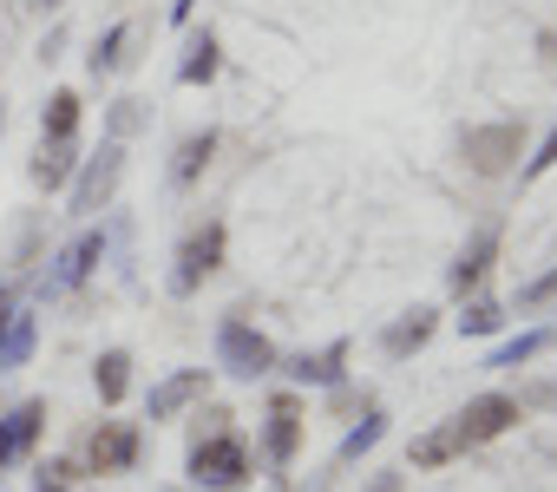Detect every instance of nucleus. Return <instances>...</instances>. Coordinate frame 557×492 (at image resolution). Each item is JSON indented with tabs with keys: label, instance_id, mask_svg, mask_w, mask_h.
Segmentation results:
<instances>
[{
	"label": "nucleus",
	"instance_id": "obj_5",
	"mask_svg": "<svg viewBox=\"0 0 557 492\" xmlns=\"http://www.w3.org/2000/svg\"><path fill=\"white\" fill-rule=\"evenodd\" d=\"M524 414H518V401L511 394H479V401H466L446 427H453V440H459V453H472V446H485V440H498V433H511Z\"/></svg>",
	"mask_w": 557,
	"mask_h": 492
},
{
	"label": "nucleus",
	"instance_id": "obj_1",
	"mask_svg": "<svg viewBox=\"0 0 557 492\" xmlns=\"http://www.w3.org/2000/svg\"><path fill=\"white\" fill-rule=\"evenodd\" d=\"M184 472H190V485H197V492H243V485H249V472H256V459H249L243 433L223 420V427H203V433L190 440Z\"/></svg>",
	"mask_w": 557,
	"mask_h": 492
},
{
	"label": "nucleus",
	"instance_id": "obj_13",
	"mask_svg": "<svg viewBox=\"0 0 557 492\" xmlns=\"http://www.w3.org/2000/svg\"><path fill=\"white\" fill-rule=\"evenodd\" d=\"M433 329H440V316H433V309H407V316L381 335V348H387L394 361H407V355H420V348L433 342Z\"/></svg>",
	"mask_w": 557,
	"mask_h": 492
},
{
	"label": "nucleus",
	"instance_id": "obj_6",
	"mask_svg": "<svg viewBox=\"0 0 557 492\" xmlns=\"http://www.w3.org/2000/svg\"><path fill=\"white\" fill-rule=\"evenodd\" d=\"M262 453L275 466H289L302 453V394H275L269 414H262Z\"/></svg>",
	"mask_w": 557,
	"mask_h": 492
},
{
	"label": "nucleus",
	"instance_id": "obj_23",
	"mask_svg": "<svg viewBox=\"0 0 557 492\" xmlns=\"http://www.w3.org/2000/svg\"><path fill=\"white\" fill-rule=\"evenodd\" d=\"M498 322H505V309H498L492 296H472V303H466V316H459V329H466V335H498Z\"/></svg>",
	"mask_w": 557,
	"mask_h": 492
},
{
	"label": "nucleus",
	"instance_id": "obj_11",
	"mask_svg": "<svg viewBox=\"0 0 557 492\" xmlns=\"http://www.w3.org/2000/svg\"><path fill=\"white\" fill-rule=\"evenodd\" d=\"M99 257H106V230H86L73 250L60 257V270L47 276V290H53V296H60V290H79V283L92 276V263H99Z\"/></svg>",
	"mask_w": 557,
	"mask_h": 492
},
{
	"label": "nucleus",
	"instance_id": "obj_31",
	"mask_svg": "<svg viewBox=\"0 0 557 492\" xmlns=\"http://www.w3.org/2000/svg\"><path fill=\"white\" fill-rule=\"evenodd\" d=\"M47 8H53V0H47Z\"/></svg>",
	"mask_w": 557,
	"mask_h": 492
},
{
	"label": "nucleus",
	"instance_id": "obj_29",
	"mask_svg": "<svg viewBox=\"0 0 557 492\" xmlns=\"http://www.w3.org/2000/svg\"><path fill=\"white\" fill-rule=\"evenodd\" d=\"M8 322H14V296H8V283H0V335H8Z\"/></svg>",
	"mask_w": 557,
	"mask_h": 492
},
{
	"label": "nucleus",
	"instance_id": "obj_17",
	"mask_svg": "<svg viewBox=\"0 0 557 492\" xmlns=\"http://www.w3.org/2000/svg\"><path fill=\"white\" fill-rule=\"evenodd\" d=\"M34 335H40V322L14 309L8 335H0V374H8V368H27V355H34Z\"/></svg>",
	"mask_w": 557,
	"mask_h": 492
},
{
	"label": "nucleus",
	"instance_id": "obj_25",
	"mask_svg": "<svg viewBox=\"0 0 557 492\" xmlns=\"http://www.w3.org/2000/svg\"><path fill=\"white\" fill-rule=\"evenodd\" d=\"M119 47H125V27H112V34L92 47V73H112V66H119Z\"/></svg>",
	"mask_w": 557,
	"mask_h": 492
},
{
	"label": "nucleus",
	"instance_id": "obj_21",
	"mask_svg": "<svg viewBox=\"0 0 557 492\" xmlns=\"http://www.w3.org/2000/svg\"><path fill=\"white\" fill-rule=\"evenodd\" d=\"M216 66H223V60H216V34H197V40H190V60L177 66V79H184V86H210Z\"/></svg>",
	"mask_w": 557,
	"mask_h": 492
},
{
	"label": "nucleus",
	"instance_id": "obj_8",
	"mask_svg": "<svg viewBox=\"0 0 557 492\" xmlns=\"http://www.w3.org/2000/svg\"><path fill=\"white\" fill-rule=\"evenodd\" d=\"M119 177H125V151H119V138L79 171V184H73V210L86 217V210H106L112 204V190H119Z\"/></svg>",
	"mask_w": 557,
	"mask_h": 492
},
{
	"label": "nucleus",
	"instance_id": "obj_7",
	"mask_svg": "<svg viewBox=\"0 0 557 492\" xmlns=\"http://www.w3.org/2000/svg\"><path fill=\"white\" fill-rule=\"evenodd\" d=\"M138 446H145V433H138L132 420H106V427L86 440V466H92V472H132V466H138Z\"/></svg>",
	"mask_w": 557,
	"mask_h": 492
},
{
	"label": "nucleus",
	"instance_id": "obj_19",
	"mask_svg": "<svg viewBox=\"0 0 557 492\" xmlns=\"http://www.w3.org/2000/svg\"><path fill=\"white\" fill-rule=\"evenodd\" d=\"M210 151H216V132H190V138L177 145L171 177H177V184H197V177H203V164H210Z\"/></svg>",
	"mask_w": 557,
	"mask_h": 492
},
{
	"label": "nucleus",
	"instance_id": "obj_30",
	"mask_svg": "<svg viewBox=\"0 0 557 492\" xmlns=\"http://www.w3.org/2000/svg\"><path fill=\"white\" fill-rule=\"evenodd\" d=\"M8 459H14V427L0 420V466H8Z\"/></svg>",
	"mask_w": 557,
	"mask_h": 492
},
{
	"label": "nucleus",
	"instance_id": "obj_28",
	"mask_svg": "<svg viewBox=\"0 0 557 492\" xmlns=\"http://www.w3.org/2000/svg\"><path fill=\"white\" fill-rule=\"evenodd\" d=\"M138 119H145V112H138V99H119V112H112V138H119V132H132Z\"/></svg>",
	"mask_w": 557,
	"mask_h": 492
},
{
	"label": "nucleus",
	"instance_id": "obj_24",
	"mask_svg": "<svg viewBox=\"0 0 557 492\" xmlns=\"http://www.w3.org/2000/svg\"><path fill=\"white\" fill-rule=\"evenodd\" d=\"M381 433H387V420H381V414H368V420H361V427H355V433L342 440V459H361V453H368V446H374Z\"/></svg>",
	"mask_w": 557,
	"mask_h": 492
},
{
	"label": "nucleus",
	"instance_id": "obj_16",
	"mask_svg": "<svg viewBox=\"0 0 557 492\" xmlns=\"http://www.w3.org/2000/svg\"><path fill=\"white\" fill-rule=\"evenodd\" d=\"M453 459H459L453 427H433V433H420V440L407 446V466H420V472H440V466H453Z\"/></svg>",
	"mask_w": 557,
	"mask_h": 492
},
{
	"label": "nucleus",
	"instance_id": "obj_2",
	"mask_svg": "<svg viewBox=\"0 0 557 492\" xmlns=\"http://www.w3.org/2000/svg\"><path fill=\"white\" fill-rule=\"evenodd\" d=\"M216 368L236 381H262V374H275V342L262 329H249L243 316H223L216 322Z\"/></svg>",
	"mask_w": 557,
	"mask_h": 492
},
{
	"label": "nucleus",
	"instance_id": "obj_10",
	"mask_svg": "<svg viewBox=\"0 0 557 492\" xmlns=\"http://www.w3.org/2000/svg\"><path fill=\"white\" fill-rule=\"evenodd\" d=\"M203 388H210V368H177L171 381L151 388V420H177L190 401H203Z\"/></svg>",
	"mask_w": 557,
	"mask_h": 492
},
{
	"label": "nucleus",
	"instance_id": "obj_22",
	"mask_svg": "<svg viewBox=\"0 0 557 492\" xmlns=\"http://www.w3.org/2000/svg\"><path fill=\"white\" fill-rule=\"evenodd\" d=\"M40 420H47V401H21V407L8 414V427H14V453H27V446L40 440Z\"/></svg>",
	"mask_w": 557,
	"mask_h": 492
},
{
	"label": "nucleus",
	"instance_id": "obj_18",
	"mask_svg": "<svg viewBox=\"0 0 557 492\" xmlns=\"http://www.w3.org/2000/svg\"><path fill=\"white\" fill-rule=\"evenodd\" d=\"M40 138H79V93H53L47 99V119H40Z\"/></svg>",
	"mask_w": 557,
	"mask_h": 492
},
{
	"label": "nucleus",
	"instance_id": "obj_14",
	"mask_svg": "<svg viewBox=\"0 0 557 492\" xmlns=\"http://www.w3.org/2000/svg\"><path fill=\"white\" fill-rule=\"evenodd\" d=\"M342 361H348V342H329L322 355H296L289 374H296L302 388H335V381H342Z\"/></svg>",
	"mask_w": 557,
	"mask_h": 492
},
{
	"label": "nucleus",
	"instance_id": "obj_27",
	"mask_svg": "<svg viewBox=\"0 0 557 492\" xmlns=\"http://www.w3.org/2000/svg\"><path fill=\"white\" fill-rule=\"evenodd\" d=\"M550 296H557V270H550V276H537V283H524V290H518V303H524V309H537V303H550Z\"/></svg>",
	"mask_w": 557,
	"mask_h": 492
},
{
	"label": "nucleus",
	"instance_id": "obj_9",
	"mask_svg": "<svg viewBox=\"0 0 557 492\" xmlns=\"http://www.w3.org/2000/svg\"><path fill=\"white\" fill-rule=\"evenodd\" d=\"M492 263H498V230H479L466 250H459V263H453V296H479L485 290V276H492Z\"/></svg>",
	"mask_w": 557,
	"mask_h": 492
},
{
	"label": "nucleus",
	"instance_id": "obj_4",
	"mask_svg": "<svg viewBox=\"0 0 557 492\" xmlns=\"http://www.w3.org/2000/svg\"><path fill=\"white\" fill-rule=\"evenodd\" d=\"M223 250H230V230H223V217H210V223H197V230L184 236V250H177V270H171V290H177V296H197V283L223 270Z\"/></svg>",
	"mask_w": 557,
	"mask_h": 492
},
{
	"label": "nucleus",
	"instance_id": "obj_20",
	"mask_svg": "<svg viewBox=\"0 0 557 492\" xmlns=\"http://www.w3.org/2000/svg\"><path fill=\"white\" fill-rule=\"evenodd\" d=\"M544 348H550V329H524V335H511V342H498L485 368H524V361H531V355H544Z\"/></svg>",
	"mask_w": 557,
	"mask_h": 492
},
{
	"label": "nucleus",
	"instance_id": "obj_26",
	"mask_svg": "<svg viewBox=\"0 0 557 492\" xmlns=\"http://www.w3.org/2000/svg\"><path fill=\"white\" fill-rule=\"evenodd\" d=\"M550 164H557V125H550V138H544V145H537V151L524 158V177H544Z\"/></svg>",
	"mask_w": 557,
	"mask_h": 492
},
{
	"label": "nucleus",
	"instance_id": "obj_3",
	"mask_svg": "<svg viewBox=\"0 0 557 492\" xmlns=\"http://www.w3.org/2000/svg\"><path fill=\"white\" fill-rule=\"evenodd\" d=\"M459 158H466V171H479V177H505V171L524 158V125H518V119L472 125V132L459 138Z\"/></svg>",
	"mask_w": 557,
	"mask_h": 492
},
{
	"label": "nucleus",
	"instance_id": "obj_12",
	"mask_svg": "<svg viewBox=\"0 0 557 492\" xmlns=\"http://www.w3.org/2000/svg\"><path fill=\"white\" fill-rule=\"evenodd\" d=\"M79 171V145L73 138H40V158H34V184L40 190H66Z\"/></svg>",
	"mask_w": 557,
	"mask_h": 492
},
{
	"label": "nucleus",
	"instance_id": "obj_15",
	"mask_svg": "<svg viewBox=\"0 0 557 492\" xmlns=\"http://www.w3.org/2000/svg\"><path fill=\"white\" fill-rule=\"evenodd\" d=\"M92 388H99L106 407H119V401L132 394V355H125V348H106V355L92 361Z\"/></svg>",
	"mask_w": 557,
	"mask_h": 492
}]
</instances>
